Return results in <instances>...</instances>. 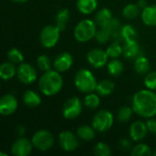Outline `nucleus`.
Segmentation results:
<instances>
[{
	"instance_id": "f257e3e1",
	"label": "nucleus",
	"mask_w": 156,
	"mask_h": 156,
	"mask_svg": "<svg viewBox=\"0 0 156 156\" xmlns=\"http://www.w3.org/2000/svg\"><path fill=\"white\" fill-rule=\"evenodd\" d=\"M133 112L145 119L156 115V93L152 90H141L137 91L132 101Z\"/></svg>"
},
{
	"instance_id": "f03ea898",
	"label": "nucleus",
	"mask_w": 156,
	"mask_h": 156,
	"mask_svg": "<svg viewBox=\"0 0 156 156\" xmlns=\"http://www.w3.org/2000/svg\"><path fill=\"white\" fill-rule=\"evenodd\" d=\"M39 90L46 96H54L63 88V78L56 69H50L42 74L38 80Z\"/></svg>"
},
{
	"instance_id": "7ed1b4c3",
	"label": "nucleus",
	"mask_w": 156,
	"mask_h": 156,
	"mask_svg": "<svg viewBox=\"0 0 156 156\" xmlns=\"http://www.w3.org/2000/svg\"><path fill=\"white\" fill-rule=\"evenodd\" d=\"M75 87L82 93H90L96 90L97 80L93 73L87 69H80L74 77Z\"/></svg>"
},
{
	"instance_id": "20e7f679",
	"label": "nucleus",
	"mask_w": 156,
	"mask_h": 156,
	"mask_svg": "<svg viewBox=\"0 0 156 156\" xmlns=\"http://www.w3.org/2000/svg\"><path fill=\"white\" fill-rule=\"evenodd\" d=\"M97 24L90 19H83L80 21L74 29V37L78 42L85 43L95 37L97 33Z\"/></svg>"
},
{
	"instance_id": "39448f33",
	"label": "nucleus",
	"mask_w": 156,
	"mask_h": 156,
	"mask_svg": "<svg viewBox=\"0 0 156 156\" xmlns=\"http://www.w3.org/2000/svg\"><path fill=\"white\" fill-rule=\"evenodd\" d=\"M32 144L34 148L40 152H47L50 150L55 143L53 134L48 130H39L32 136Z\"/></svg>"
},
{
	"instance_id": "423d86ee",
	"label": "nucleus",
	"mask_w": 156,
	"mask_h": 156,
	"mask_svg": "<svg viewBox=\"0 0 156 156\" xmlns=\"http://www.w3.org/2000/svg\"><path fill=\"white\" fill-rule=\"evenodd\" d=\"M60 37V30L59 28L55 25H48L44 27L41 29L40 35H39V39L41 45L46 48H51L55 47Z\"/></svg>"
},
{
	"instance_id": "0eeeda50",
	"label": "nucleus",
	"mask_w": 156,
	"mask_h": 156,
	"mask_svg": "<svg viewBox=\"0 0 156 156\" xmlns=\"http://www.w3.org/2000/svg\"><path fill=\"white\" fill-rule=\"evenodd\" d=\"M114 122V116L112 112L107 110L98 112L92 119V126L99 133L109 131Z\"/></svg>"
},
{
	"instance_id": "6e6552de",
	"label": "nucleus",
	"mask_w": 156,
	"mask_h": 156,
	"mask_svg": "<svg viewBox=\"0 0 156 156\" xmlns=\"http://www.w3.org/2000/svg\"><path fill=\"white\" fill-rule=\"evenodd\" d=\"M82 112V102L78 97L68 99L62 108V115L67 120L78 118Z\"/></svg>"
},
{
	"instance_id": "1a4fd4ad",
	"label": "nucleus",
	"mask_w": 156,
	"mask_h": 156,
	"mask_svg": "<svg viewBox=\"0 0 156 156\" xmlns=\"http://www.w3.org/2000/svg\"><path fill=\"white\" fill-rule=\"evenodd\" d=\"M16 76L20 82L26 85H28V84L34 83L37 80V73L36 69L32 65L22 62L19 64L17 68Z\"/></svg>"
},
{
	"instance_id": "9d476101",
	"label": "nucleus",
	"mask_w": 156,
	"mask_h": 156,
	"mask_svg": "<svg viewBox=\"0 0 156 156\" xmlns=\"http://www.w3.org/2000/svg\"><path fill=\"white\" fill-rule=\"evenodd\" d=\"M58 144L65 152H73L80 145L79 137L69 131H63L58 134Z\"/></svg>"
},
{
	"instance_id": "9b49d317",
	"label": "nucleus",
	"mask_w": 156,
	"mask_h": 156,
	"mask_svg": "<svg viewBox=\"0 0 156 156\" xmlns=\"http://www.w3.org/2000/svg\"><path fill=\"white\" fill-rule=\"evenodd\" d=\"M109 56L106 50L101 48H94L88 52L87 60L94 69H101L108 63Z\"/></svg>"
},
{
	"instance_id": "f8f14e48",
	"label": "nucleus",
	"mask_w": 156,
	"mask_h": 156,
	"mask_svg": "<svg viewBox=\"0 0 156 156\" xmlns=\"http://www.w3.org/2000/svg\"><path fill=\"white\" fill-rule=\"evenodd\" d=\"M34 146L31 140L25 137H19L16 139L11 146V154L15 156L29 155Z\"/></svg>"
},
{
	"instance_id": "ddd939ff",
	"label": "nucleus",
	"mask_w": 156,
	"mask_h": 156,
	"mask_svg": "<svg viewBox=\"0 0 156 156\" xmlns=\"http://www.w3.org/2000/svg\"><path fill=\"white\" fill-rule=\"evenodd\" d=\"M18 101L13 94H5L0 100V113L4 116H9L16 112Z\"/></svg>"
},
{
	"instance_id": "4468645a",
	"label": "nucleus",
	"mask_w": 156,
	"mask_h": 156,
	"mask_svg": "<svg viewBox=\"0 0 156 156\" xmlns=\"http://www.w3.org/2000/svg\"><path fill=\"white\" fill-rule=\"evenodd\" d=\"M148 133V129L146 126V122L142 121H136L130 126L129 134L130 138L133 142H141L143 141Z\"/></svg>"
},
{
	"instance_id": "2eb2a0df",
	"label": "nucleus",
	"mask_w": 156,
	"mask_h": 156,
	"mask_svg": "<svg viewBox=\"0 0 156 156\" xmlns=\"http://www.w3.org/2000/svg\"><path fill=\"white\" fill-rule=\"evenodd\" d=\"M73 65V57L69 52L60 53L53 61V67L58 72H65L69 70Z\"/></svg>"
},
{
	"instance_id": "dca6fc26",
	"label": "nucleus",
	"mask_w": 156,
	"mask_h": 156,
	"mask_svg": "<svg viewBox=\"0 0 156 156\" xmlns=\"http://www.w3.org/2000/svg\"><path fill=\"white\" fill-rule=\"evenodd\" d=\"M123 56L128 59L137 58L141 56V48L137 40L125 42L123 46Z\"/></svg>"
},
{
	"instance_id": "f3484780",
	"label": "nucleus",
	"mask_w": 156,
	"mask_h": 156,
	"mask_svg": "<svg viewBox=\"0 0 156 156\" xmlns=\"http://www.w3.org/2000/svg\"><path fill=\"white\" fill-rule=\"evenodd\" d=\"M142 20L148 27H156V5H147L142 10Z\"/></svg>"
},
{
	"instance_id": "a211bd4d",
	"label": "nucleus",
	"mask_w": 156,
	"mask_h": 156,
	"mask_svg": "<svg viewBox=\"0 0 156 156\" xmlns=\"http://www.w3.org/2000/svg\"><path fill=\"white\" fill-rule=\"evenodd\" d=\"M23 102L27 107L36 108L40 105L41 98L36 91L32 90H27L23 94Z\"/></svg>"
},
{
	"instance_id": "6ab92c4d",
	"label": "nucleus",
	"mask_w": 156,
	"mask_h": 156,
	"mask_svg": "<svg viewBox=\"0 0 156 156\" xmlns=\"http://www.w3.org/2000/svg\"><path fill=\"white\" fill-rule=\"evenodd\" d=\"M17 69L15 67V64L7 61L4 62L0 66V78L4 80H9L16 75Z\"/></svg>"
},
{
	"instance_id": "aec40b11",
	"label": "nucleus",
	"mask_w": 156,
	"mask_h": 156,
	"mask_svg": "<svg viewBox=\"0 0 156 156\" xmlns=\"http://www.w3.org/2000/svg\"><path fill=\"white\" fill-rule=\"evenodd\" d=\"M98 0H78L77 8L83 15H90L97 9Z\"/></svg>"
},
{
	"instance_id": "412c9836",
	"label": "nucleus",
	"mask_w": 156,
	"mask_h": 156,
	"mask_svg": "<svg viewBox=\"0 0 156 156\" xmlns=\"http://www.w3.org/2000/svg\"><path fill=\"white\" fill-rule=\"evenodd\" d=\"M112 18V11L107 7H103L97 11V13L95 14L94 21L97 24V26L101 27L105 26Z\"/></svg>"
},
{
	"instance_id": "4be33fe9",
	"label": "nucleus",
	"mask_w": 156,
	"mask_h": 156,
	"mask_svg": "<svg viewBox=\"0 0 156 156\" xmlns=\"http://www.w3.org/2000/svg\"><path fill=\"white\" fill-rule=\"evenodd\" d=\"M69 17H70V14L68 8H62L58 10L55 17V22H56V26L59 28L60 31H64L66 29Z\"/></svg>"
},
{
	"instance_id": "5701e85b",
	"label": "nucleus",
	"mask_w": 156,
	"mask_h": 156,
	"mask_svg": "<svg viewBox=\"0 0 156 156\" xmlns=\"http://www.w3.org/2000/svg\"><path fill=\"white\" fill-rule=\"evenodd\" d=\"M96 130L93 126L90 125H82L80 126L77 130V135L80 139L83 141H91L96 136Z\"/></svg>"
},
{
	"instance_id": "b1692460",
	"label": "nucleus",
	"mask_w": 156,
	"mask_h": 156,
	"mask_svg": "<svg viewBox=\"0 0 156 156\" xmlns=\"http://www.w3.org/2000/svg\"><path fill=\"white\" fill-rule=\"evenodd\" d=\"M115 89L114 83L110 80H103L98 82L96 87V92L101 96H108L113 92Z\"/></svg>"
},
{
	"instance_id": "393cba45",
	"label": "nucleus",
	"mask_w": 156,
	"mask_h": 156,
	"mask_svg": "<svg viewBox=\"0 0 156 156\" xmlns=\"http://www.w3.org/2000/svg\"><path fill=\"white\" fill-rule=\"evenodd\" d=\"M134 69L137 74H140V75L147 74L150 69V62H149L148 58L143 55H141L137 58H135Z\"/></svg>"
},
{
	"instance_id": "a878e982",
	"label": "nucleus",
	"mask_w": 156,
	"mask_h": 156,
	"mask_svg": "<svg viewBox=\"0 0 156 156\" xmlns=\"http://www.w3.org/2000/svg\"><path fill=\"white\" fill-rule=\"evenodd\" d=\"M107 69L109 74H111L113 77H117L122 73L124 69V66L121 60L117 58H112L107 63Z\"/></svg>"
},
{
	"instance_id": "bb28decb",
	"label": "nucleus",
	"mask_w": 156,
	"mask_h": 156,
	"mask_svg": "<svg viewBox=\"0 0 156 156\" xmlns=\"http://www.w3.org/2000/svg\"><path fill=\"white\" fill-rule=\"evenodd\" d=\"M121 33H122V39L124 40V42L137 40V37H138L137 30L132 25L127 24V25L122 26L121 28Z\"/></svg>"
},
{
	"instance_id": "cd10ccee",
	"label": "nucleus",
	"mask_w": 156,
	"mask_h": 156,
	"mask_svg": "<svg viewBox=\"0 0 156 156\" xmlns=\"http://www.w3.org/2000/svg\"><path fill=\"white\" fill-rule=\"evenodd\" d=\"M100 103H101V99L99 97V94L94 93V91L87 93V95L84 98L85 107H87L90 110L97 109L100 106Z\"/></svg>"
},
{
	"instance_id": "c85d7f7f",
	"label": "nucleus",
	"mask_w": 156,
	"mask_h": 156,
	"mask_svg": "<svg viewBox=\"0 0 156 156\" xmlns=\"http://www.w3.org/2000/svg\"><path fill=\"white\" fill-rule=\"evenodd\" d=\"M140 7L138 5L134 4H128L122 9V16L127 19H134L140 14Z\"/></svg>"
},
{
	"instance_id": "c756f323",
	"label": "nucleus",
	"mask_w": 156,
	"mask_h": 156,
	"mask_svg": "<svg viewBox=\"0 0 156 156\" xmlns=\"http://www.w3.org/2000/svg\"><path fill=\"white\" fill-rule=\"evenodd\" d=\"M106 52L109 56V58H117L123 54V47L121 46L120 42L113 41L106 49Z\"/></svg>"
},
{
	"instance_id": "7c9ffc66",
	"label": "nucleus",
	"mask_w": 156,
	"mask_h": 156,
	"mask_svg": "<svg viewBox=\"0 0 156 156\" xmlns=\"http://www.w3.org/2000/svg\"><path fill=\"white\" fill-rule=\"evenodd\" d=\"M131 154L133 156H150L152 154V151L147 144H139L133 147Z\"/></svg>"
},
{
	"instance_id": "2f4dec72",
	"label": "nucleus",
	"mask_w": 156,
	"mask_h": 156,
	"mask_svg": "<svg viewBox=\"0 0 156 156\" xmlns=\"http://www.w3.org/2000/svg\"><path fill=\"white\" fill-rule=\"evenodd\" d=\"M7 58L10 62L14 63V64H20L24 61V55L23 53L16 48H11L8 52H7Z\"/></svg>"
},
{
	"instance_id": "473e14b6",
	"label": "nucleus",
	"mask_w": 156,
	"mask_h": 156,
	"mask_svg": "<svg viewBox=\"0 0 156 156\" xmlns=\"http://www.w3.org/2000/svg\"><path fill=\"white\" fill-rule=\"evenodd\" d=\"M133 112H134L133 110V107H129V106L122 107L119 110L118 115H117L119 122H129L131 120Z\"/></svg>"
},
{
	"instance_id": "72a5a7b5",
	"label": "nucleus",
	"mask_w": 156,
	"mask_h": 156,
	"mask_svg": "<svg viewBox=\"0 0 156 156\" xmlns=\"http://www.w3.org/2000/svg\"><path fill=\"white\" fill-rule=\"evenodd\" d=\"M37 66L39 70L46 72L51 69V60L46 55H40L37 58Z\"/></svg>"
},
{
	"instance_id": "f704fd0d",
	"label": "nucleus",
	"mask_w": 156,
	"mask_h": 156,
	"mask_svg": "<svg viewBox=\"0 0 156 156\" xmlns=\"http://www.w3.org/2000/svg\"><path fill=\"white\" fill-rule=\"evenodd\" d=\"M94 154L98 156H110L112 154V150L107 144L100 142L94 146Z\"/></svg>"
},
{
	"instance_id": "c9c22d12",
	"label": "nucleus",
	"mask_w": 156,
	"mask_h": 156,
	"mask_svg": "<svg viewBox=\"0 0 156 156\" xmlns=\"http://www.w3.org/2000/svg\"><path fill=\"white\" fill-rule=\"evenodd\" d=\"M104 27L105 29H107V30L111 33V35H112H112H113L114 33H116V32H118V31L121 30L122 25H121L120 20H118L117 18L112 17L105 26H103V27Z\"/></svg>"
},
{
	"instance_id": "e433bc0d",
	"label": "nucleus",
	"mask_w": 156,
	"mask_h": 156,
	"mask_svg": "<svg viewBox=\"0 0 156 156\" xmlns=\"http://www.w3.org/2000/svg\"><path fill=\"white\" fill-rule=\"evenodd\" d=\"M95 37L100 44H105L112 38V35L104 27H100V29L97 30Z\"/></svg>"
},
{
	"instance_id": "4c0bfd02",
	"label": "nucleus",
	"mask_w": 156,
	"mask_h": 156,
	"mask_svg": "<svg viewBox=\"0 0 156 156\" xmlns=\"http://www.w3.org/2000/svg\"><path fill=\"white\" fill-rule=\"evenodd\" d=\"M144 85L147 89L155 90H156V71L147 73L144 78Z\"/></svg>"
},
{
	"instance_id": "58836bf2",
	"label": "nucleus",
	"mask_w": 156,
	"mask_h": 156,
	"mask_svg": "<svg viewBox=\"0 0 156 156\" xmlns=\"http://www.w3.org/2000/svg\"><path fill=\"white\" fill-rule=\"evenodd\" d=\"M146 126L148 129V132L152 133H156V119L153 118H149L146 121Z\"/></svg>"
},
{
	"instance_id": "ea45409f",
	"label": "nucleus",
	"mask_w": 156,
	"mask_h": 156,
	"mask_svg": "<svg viewBox=\"0 0 156 156\" xmlns=\"http://www.w3.org/2000/svg\"><path fill=\"white\" fill-rule=\"evenodd\" d=\"M120 145H121L122 149H123V150H125V151H129V150L133 149V144H132L131 140L126 139V138L121 139V141H120Z\"/></svg>"
},
{
	"instance_id": "a19ab883",
	"label": "nucleus",
	"mask_w": 156,
	"mask_h": 156,
	"mask_svg": "<svg viewBox=\"0 0 156 156\" xmlns=\"http://www.w3.org/2000/svg\"><path fill=\"white\" fill-rule=\"evenodd\" d=\"M16 132L19 137H23L26 133V128L23 125H18L16 129Z\"/></svg>"
},
{
	"instance_id": "79ce46f5",
	"label": "nucleus",
	"mask_w": 156,
	"mask_h": 156,
	"mask_svg": "<svg viewBox=\"0 0 156 156\" xmlns=\"http://www.w3.org/2000/svg\"><path fill=\"white\" fill-rule=\"evenodd\" d=\"M137 5H138V6L143 10L144 8H145V7L148 5V3H147V1H146V0H139Z\"/></svg>"
},
{
	"instance_id": "37998d69",
	"label": "nucleus",
	"mask_w": 156,
	"mask_h": 156,
	"mask_svg": "<svg viewBox=\"0 0 156 156\" xmlns=\"http://www.w3.org/2000/svg\"><path fill=\"white\" fill-rule=\"evenodd\" d=\"M11 1H13V2H15V3H25V2H27V0H11Z\"/></svg>"
},
{
	"instance_id": "c03bdc74",
	"label": "nucleus",
	"mask_w": 156,
	"mask_h": 156,
	"mask_svg": "<svg viewBox=\"0 0 156 156\" xmlns=\"http://www.w3.org/2000/svg\"><path fill=\"white\" fill-rule=\"evenodd\" d=\"M0 155H1V156H7V154H4V153H0Z\"/></svg>"
},
{
	"instance_id": "a18cd8bd",
	"label": "nucleus",
	"mask_w": 156,
	"mask_h": 156,
	"mask_svg": "<svg viewBox=\"0 0 156 156\" xmlns=\"http://www.w3.org/2000/svg\"><path fill=\"white\" fill-rule=\"evenodd\" d=\"M154 155L156 156V151H155V152H154Z\"/></svg>"
},
{
	"instance_id": "49530a36",
	"label": "nucleus",
	"mask_w": 156,
	"mask_h": 156,
	"mask_svg": "<svg viewBox=\"0 0 156 156\" xmlns=\"http://www.w3.org/2000/svg\"><path fill=\"white\" fill-rule=\"evenodd\" d=\"M155 134H156V133H155Z\"/></svg>"
}]
</instances>
